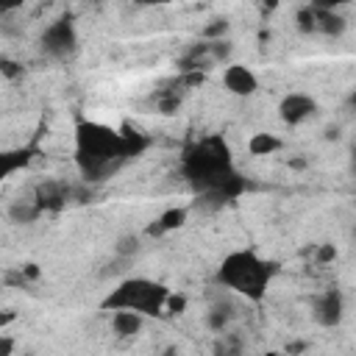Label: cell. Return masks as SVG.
<instances>
[{"label":"cell","mask_w":356,"mask_h":356,"mask_svg":"<svg viewBox=\"0 0 356 356\" xmlns=\"http://www.w3.org/2000/svg\"><path fill=\"white\" fill-rule=\"evenodd\" d=\"M222 81H225V89L234 92V95H253L256 86H259V83H256V75H253L248 67H242V64H231V67L225 70Z\"/></svg>","instance_id":"52a82bcc"},{"label":"cell","mask_w":356,"mask_h":356,"mask_svg":"<svg viewBox=\"0 0 356 356\" xmlns=\"http://www.w3.org/2000/svg\"><path fill=\"white\" fill-rule=\"evenodd\" d=\"M342 312H345V303H342V292L339 289H328L314 303V320L320 325H337L342 320Z\"/></svg>","instance_id":"5b68a950"},{"label":"cell","mask_w":356,"mask_h":356,"mask_svg":"<svg viewBox=\"0 0 356 356\" xmlns=\"http://www.w3.org/2000/svg\"><path fill=\"white\" fill-rule=\"evenodd\" d=\"M334 259H337V248L334 245H323L317 250V261H334Z\"/></svg>","instance_id":"e0dca14e"},{"label":"cell","mask_w":356,"mask_h":356,"mask_svg":"<svg viewBox=\"0 0 356 356\" xmlns=\"http://www.w3.org/2000/svg\"><path fill=\"white\" fill-rule=\"evenodd\" d=\"M42 44H44V50L50 53V56H67L72 47H75V33H72V25L70 22H56V25H50L47 31H44V36H42Z\"/></svg>","instance_id":"277c9868"},{"label":"cell","mask_w":356,"mask_h":356,"mask_svg":"<svg viewBox=\"0 0 356 356\" xmlns=\"http://www.w3.org/2000/svg\"><path fill=\"white\" fill-rule=\"evenodd\" d=\"M314 8V25L317 31L328 33V36H339L345 31V19L339 14L331 11V6H312Z\"/></svg>","instance_id":"ba28073f"},{"label":"cell","mask_w":356,"mask_h":356,"mask_svg":"<svg viewBox=\"0 0 356 356\" xmlns=\"http://www.w3.org/2000/svg\"><path fill=\"white\" fill-rule=\"evenodd\" d=\"M278 147H281V139L273 136V134H256L250 139V153H256V156H267V153H273Z\"/></svg>","instance_id":"7c38bea8"},{"label":"cell","mask_w":356,"mask_h":356,"mask_svg":"<svg viewBox=\"0 0 356 356\" xmlns=\"http://www.w3.org/2000/svg\"><path fill=\"white\" fill-rule=\"evenodd\" d=\"M36 214H39V206H22V203H17L11 209V217L17 222H31V220H36Z\"/></svg>","instance_id":"5bb4252c"},{"label":"cell","mask_w":356,"mask_h":356,"mask_svg":"<svg viewBox=\"0 0 356 356\" xmlns=\"http://www.w3.org/2000/svg\"><path fill=\"white\" fill-rule=\"evenodd\" d=\"M81 153H83L86 159H92V164L108 167L111 159L128 153V142H125L120 134L108 131V128L83 125V128H81Z\"/></svg>","instance_id":"3957f363"},{"label":"cell","mask_w":356,"mask_h":356,"mask_svg":"<svg viewBox=\"0 0 356 356\" xmlns=\"http://www.w3.org/2000/svg\"><path fill=\"white\" fill-rule=\"evenodd\" d=\"M270 264L259 261L253 253H234L225 259V264L220 267V281L228 284L236 292H245L250 298H259L267 278H270Z\"/></svg>","instance_id":"6da1fadb"},{"label":"cell","mask_w":356,"mask_h":356,"mask_svg":"<svg viewBox=\"0 0 356 356\" xmlns=\"http://www.w3.org/2000/svg\"><path fill=\"white\" fill-rule=\"evenodd\" d=\"M314 100L309 97V95H289V97H284V103H281V117L289 122V125H298V122H303L306 117H312L314 114Z\"/></svg>","instance_id":"8992f818"},{"label":"cell","mask_w":356,"mask_h":356,"mask_svg":"<svg viewBox=\"0 0 356 356\" xmlns=\"http://www.w3.org/2000/svg\"><path fill=\"white\" fill-rule=\"evenodd\" d=\"M170 292L159 284H150V281H128L122 284L111 298H108V306L114 309H125V312H139V314H156L164 303Z\"/></svg>","instance_id":"7a4b0ae2"},{"label":"cell","mask_w":356,"mask_h":356,"mask_svg":"<svg viewBox=\"0 0 356 356\" xmlns=\"http://www.w3.org/2000/svg\"><path fill=\"white\" fill-rule=\"evenodd\" d=\"M231 314H234V306H231L228 300H220V303H214V306L209 309V325H211L214 331H222V328L228 325Z\"/></svg>","instance_id":"8fae6325"},{"label":"cell","mask_w":356,"mask_h":356,"mask_svg":"<svg viewBox=\"0 0 356 356\" xmlns=\"http://www.w3.org/2000/svg\"><path fill=\"white\" fill-rule=\"evenodd\" d=\"M267 356H281V353H267Z\"/></svg>","instance_id":"44dd1931"},{"label":"cell","mask_w":356,"mask_h":356,"mask_svg":"<svg viewBox=\"0 0 356 356\" xmlns=\"http://www.w3.org/2000/svg\"><path fill=\"white\" fill-rule=\"evenodd\" d=\"M164 306H167L170 314H178V312H184L186 298H184V295H167V298H164Z\"/></svg>","instance_id":"9a60e30c"},{"label":"cell","mask_w":356,"mask_h":356,"mask_svg":"<svg viewBox=\"0 0 356 356\" xmlns=\"http://www.w3.org/2000/svg\"><path fill=\"white\" fill-rule=\"evenodd\" d=\"M136 248H139V239L136 236H122L120 245H117V253L120 256H128V253H136Z\"/></svg>","instance_id":"2e32d148"},{"label":"cell","mask_w":356,"mask_h":356,"mask_svg":"<svg viewBox=\"0 0 356 356\" xmlns=\"http://www.w3.org/2000/svg\"><path fill=\"white\" fill-rule=\"evenodd\" d=\"M186 222V209H167L156 225H150V234H161V231H172V228H181Z\"/></svg>","instance_id":"30bf717a"},{"label":"cell","mask_w":356,"mask_h":356,"mask_svg":"<svg viewBox=\"0 0 356 356\" xmlns=\"http://www.w3.org/2000/svg\"><path fill=\"white\" fill-rule=\"evenodd\" d=\"M11 350H14V339L0 334V356H11Z\"/></svg>","instance_id":"ac0fdd59"},{"label":"cell","mask_w":356,"mask_h":356,"mask_svg":"<svg viewBox=\"0 0 356 356\" xmlns=\"http://www.w3.org/2000/svg\"><path fill=\"white\" fill-rule=\"evenodd\" d=\"M111 328H114L120 337H134V334H139V328H142V314H139V312L117 309L114 317H111Z\"/></svg>","instance_id":"9c48e42d"},{"label":"cell","mask_w":356,"mask_h":356,"mask_svg":"<svg viewBox=\"0 0 356 356\" xmlns=\"http://www.w3.org/2000/svg\"><path fill=\"white\" fill-rule=\"evenodd\" d=\"M14 317H17L14 312H3V314H0V325H6V323H11Z\"/></svg>","instance_id":"ffe728a7"},{"label":"cell","mask_w":356,"mask_h":356,"mask_svg":"<svg viewBox=\"0 0 356 356\" xmlns=\"http://www.w3.org/2000/svg\"><path fill=\"white\" fill-rule=\"evenodd\" d=\"M298 28H300L303 33L317 31V25H314V8H312V6H306V8L298 11Z\"/></svg>","instance_id":"4fadbf2b"},{"label":"cell","mask_w":356,"mask_h":356,"mask_svg":"<svg viewBox=\"0 0 356 356\" xmlns=\"http://www.w3.org/2000/svg\"><path fill=\"white\" fill-rule=\"evenodd\" d=\"M222 31H225V22H220V19H217V22H214L211 28H206L203 33H206V36H217V33H222Z\"/></svg>","instance_id":"d6986e66"}]
</instances>
